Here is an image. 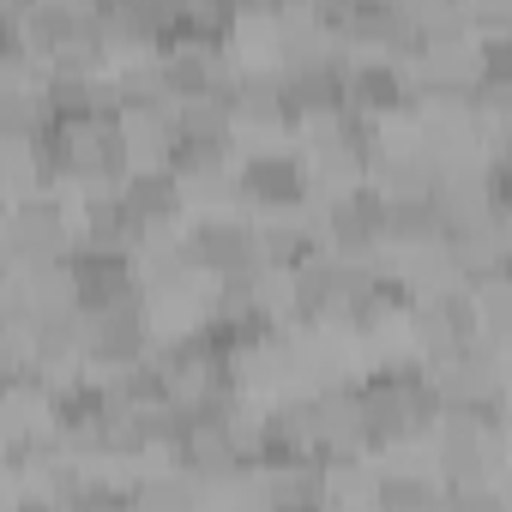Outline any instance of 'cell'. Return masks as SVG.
<instances>
[{
    "mask_svg": "<svg viewBox=\"0 0 512 512\" xmlns=\"http://www.w3.org/2000/svg\"><path fill=\"white\" fill-rule=\"evenodd\" d=\"M410 85H404V73H398V61H386V55H368V61H356L350 67V85H344V97L356 103V109H392V103H410L404 97Z\"/></svg>",
    "mask_w": 512,
    "mask_h": 512,
    "instance_id": "obj_5",
    "label": "cell"
},
{
    "mask_svg": "<svg viewBox=\"0 0 512 512\" xmlns=\"http://www.w3.org/2000/svg\"><path fill=\"white\" fill-rule=\"evenodd\" d=\"M266 500H272V512H326V500H332V470H326V464L272 470Z\"/></svg>",
    "mask_w": 512,
    "mask_h": 512,
    "instance_id": "obj_4",
    "label": "cell"
},
{
    "mask_svg": "<svg viewBox=\"0 0 512 512\" xmlns=\"http://www.w3.org/2000/svg\"><path fill=\"white\" fill-rule=\"evenodd\" d=\"M446 488L434 476H416V470H392L374 482V506L380 512H440Z\"/></svg>",
    "mask_w": 512,
    "mask_h": 512,
    "instance_id": "obj_6",
    "label": "cell"
},
{
    "mask_svg": "<svg viewBox=\"0 0 512 512\" xmlns=\"http://www.w3.org/2000/svg\"><path fill=\"white\" fill-rule=\"evenodd\" d=\"M7 247H13V260H25V266L67 260V217H61V205L43 199V193H19L13 211H7Z\"/></svg>",
    "mask_w": 512,
    "mask_h": 512,
    "instance_id": "obj_2",
    "label": "cell"
},
{
    "mask_svg": "<svg viewBox=\"0 0 512 512\" xmlns=\"http://www.w3.org/2000/svg\"><path fill=\"white\" fill-rule=\"evenodd\" d=\"M440 506H446V512H512L494 488H446Z\"/></svg>",
    "mask_w": 512,
    "mask_h": 512,
    "instance_id": "obj_7",
    "label": "cell"
},
{
    "mask_svg": "<svg viewBox=\"0 0 512 512\" xmlns=\"http://www.w3.org/2000/svg\"><path fill=\"white\" fill-rule=\"evenodd\" d=\"M193 266L217 272V278H253L266 272V253H260V229L241 223V217H199L187 235Z\"/></svg>",
    "mask_w": 512,
    "mask_h": 512,
    "instance_id": "obj_1",
    "label": "cell"
},
{
    "mask_svg": "<svg viewBox=\"0 0 512 512\" xmlns=\"http://www.w3.org/2000/svg\"><path fill=\"white\" fill-rule=\"evenodd\" d=\"M235 187L247 199H266V205H296L308 193V175H302V163L290 151H253V157H241Z\"/></svg>",
    "mask_w": 512,
    "mask_h": 512,
    "instance_id": "obj_3",
    "label": "cell"
}]
</instances>
